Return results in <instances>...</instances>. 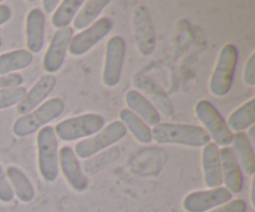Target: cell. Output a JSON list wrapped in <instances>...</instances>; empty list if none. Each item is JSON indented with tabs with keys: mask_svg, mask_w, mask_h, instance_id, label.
<instances>
[{
	"mask_svg": "<svg viewBox=\"0 0 255 212\" xmlns=\"http://www.w3.org/2000/svg\"><path fill=\"white\" fill-rule=\"evenodd\" d=\"M152 140L157 144L181 145L188 147H204L211 137L202 126L189 124L159 122L152 129Z\"/></svg>",
	"mask_w": 255,
	"mask_h": 212,
	"instance_id": "1",
	"label": "cell"
},
{
	"mask_svg": "<svg viewBox=\"0 0 255 212\" xmlns=\"http://www.w3.org/2000/svg\"><path fill=\"white\" fill-rule=\"evenodd\" d=\"M64 110L65 102L60 97L46 100L31 112L17 117L12 124V134L17 137H26L35 134L61 116Z\"/></svg>",
	"mask_w": 255,
	"mask_h": 212,
	"instance_id": "2",
	"label": "cell"
},
{
	"mask_svg": "<svg viewBox=\"0 0 255 212\" xmlns=\"http://www.w3.org/2000/svg\"><path fill=\"white\" fill-rule=\"evenodd\" d=\"M37 165L42 179L54 182L59 176V140L54 127L45 126L37 131Z\"/></svg>",
	"mask_w": 255,
	"mask_h": 212,
	"instance_id": "3",
	"label": "cell"
},
{
	"mask_svg": "<svg viewBox=\"0 0 255 212\" xmlns=\"http://www.w3.org/2000/svg\"><path fill=\"white\" fill-rule=\"evenodd\" d=\"M238 64V49L233 44H226L221 49L209 79V91L214 96H226L233 84L234 72Z\"/></svg>",
	"mask_w": 255,
	"mask_h": 212,
	"instance_id": "4",
	"label": "cell"
},
{
	"mask_svg": "<svg viewBox=\"0 0 255 212\" xmlns=\"http://www.w3.org/2000/svg\"><path fill=\"white\" fill-rule=\"evenodd\" d=\"M104 126V116L89 112V114H82L79 116L62 120L59 124H56L54 131L57 140L71 142L76 141V140L87 139L99 132Z\"/></svg>",
	"mask_w": 255,
	"mask_h": 212,
	"instance_id": "5",
	"label": "cell"
},
{
	"mask_svg": "<svg viewBox=\"0 0 255 212\" xmlns=\"http://www.w3.org/2000/svg\"><path fill=\"white\" fill-rule=\"evenodd\" d=\"M127 134L126 127L120 121H112L110 124L105 125L99 132H96L92 136L87 139L81 140L75 146L74 152L77 159L87 160L90 157L100 154L104 150L112 147L116 142L124 139Z\"/></svg>",
	"mask_w": 255,
	"mask_h": 212,
	"instance_id": "6",
	"label": "cell"
},
{
	"mask_svg": "<svg viewBox=\"0 0 255 212\" xmlns=\"http://www.w3.org/2000/svg\"><path fill=\"white\" fill-rule=\"evenodd\" d=\"M194 111H196L197 119L203 125V129L206 130L208 136L213 139V142L217 146L228 147L232 144L233 132L228 129L226 120L211 101L199 100L196 104Z\"/></svg>",
	"mask_w": 255,
	"mask_h": 212,
	"instance_id": "7",
	"label": "cell"
},
{
	"mask_svg": "<svg viewBox=\"0 0 255 212\" xmlns=\"http://www.w3.org/2000/svg\"><path fill=\"white\" fill-rule=\"evenodd\" d=\"M134 42L142 56H151L157 46L156 29L149 10L144 5H139L132 15Z\"/></svg>",
	"mask_w": 255,
	"mask_h": 212,
	"instance_id": "8",
	"label": "cell"
},
{
	"mask_svg": "<svg viewBox=\"0 0 255 212\" xmlns=\"http://www.w3.org/2000/svg\"><path fill=\"white\" fill-rule=\"evenodd\" d=\"M126 56V42L121 36L110 37L105 50L104 67H102V82L107 87H115L121 80Z\"/></svg>",
	"mask_w": 255,
	"mask_h": 212,
	"instance_id": "9",
	"label": "cell"
},
{
	"mask_svg": "<svg viewBox=\"0 0 255 212\" xmlns=\"http://www.w3.org/2000/svg\"><path fill=\"white\" fill-rule=\"evenodd\" d=\"M112 26L114 22L110 17H99L91 26L72 36L67 52L75 57L82 56L104 40L110 34Z\"/></svg>",
	"mask_w": 255,
	"mask_h": 212,
	"instance_id": "10",
	"label": "cell"
},
{
	"mask_svg": "<svg viewBox=\"0 0 255 212\" xmlns=\"http://www.w3.org/2000/svg\"><path fill=\"white\" fill-rule=\"evenodd\" d=\"M72 36H74V29L70 26L56 30V32L52 35L49 47L42 57V69L46 74L54 75L61 69L66 59Z\"/></svg>",
	"mask_w": 255,
	"mask_h": 212,
	"instance_id": "11",
	"label": "cell"
},
{
	"mask_svg": "<svg viewBox=\"0 0 255 212\" xmlns=\"http://www.w3.org/2000/svg\"><path fill=\"white\" fill-rule=\"evenodd\" d=\"M233 195L226 187L199 190L189 192L182 201V206L187 212H207L221 205L231 201Z\"/></svg>",
	"mask_w": 255,
	"mask_h": 212,
	"instance_id": "12",
	"label": "cell"
},
{
	"mask_svg": "<svg viewBox=\"0 0 255 212\" xmlns=\"http://www.w3.org/2000/svg\"><path fill=\"white\" fill-rule=\"evenodd\" d=\"M59 170H61L72 190L76 192L86 191L89 187V177L82 171V166L72 147L62 146L59 150Z\"/></svg>",
	"mask_w": 255,
	"mask_h": 212,
	"instance_id": "13",
	"label": "cell"
},
{
	"mask_svg": "<svg viewBox=\"0 0 255 212\" xmlns=\"http://www.w3.org/2000/svg\"><path fill=\"white\" fill-rule=\"evenodd\" d=\"M55 86H56V77L54 75L44 74L42 76H40V79L26 92L22 101L16 106L17 112L22 116V115L29 114L32 110L39 107L40 105L46 101L50 94L54 91Z\"/></svg>",
	"mask_w": 255,
	"mask_h": 212,
	"instance_id": "14",
	"label": "cell"
},
{
	"mask_svg": "<svg viewBox=\"0 0 255 212\" xmlns=\"http://www.w3.org/2000/svg\"><path fill=\"white\" fill-rule=\"evenodd\" d=\"M202 170L204 184L209 189L221 187L223 184L222 176V161L219 147L214 142H208L202 150Z\"/></svg>",
	"mask_w": 255,
	"mask_h": 212,
	"instance_id": "15",
	"label": "cell"
},
{
	"mask_svg": "<svg viewBox=\"0 0 255 212\" xmlns=\"http://www.w3.org/2000/svg\"><path fill=\"white\" fill-rule=\"evenodd\" d=\"M222 161V176L226 189L233 194H239L243 190V172L237 162L236 156L232 147H222L219 149Z\"/></svg>",
	"mask_w": 255,
	"mask_h": 212,
	"instance_id": "16",
	"label": "cell"
},
{
	"mask_svg": "<svg viewBox=\"0 0 255 212\" xmlns=\"http://www.w3.org/2000/svg\"><path fill=\"white\" fill-rule=\"evenodd\" d=\"M45 14L40 9H31L26 16V47L27 51L39 54L45 45Z\"/></svg>",
	"mask_w": 255,
	"mask_h": 212,
	"instance_id": "17",
	"label": "cell"
},
{
	"mask_svg": "<svg viewBox=\"0 0 255 212\" xmlns=\"http://www.w3.org/2000/svg\"><path fill=\"white\" fill-rule=\"evenodd\" d=\"M127 109L143 120L148 126H156L161 122V114L153 104L137 90H128L125 95Z\"/></svg>",
	"mask_w": 255,
	"mask_h": 212,
	"instance_id": "18",
	"label": "cell"
},
{
	"mask_svg": "<svg viewBox=\"0 0 255 212\" xmlns=\"http://www.w3.org/2000/svg\"><path fill=\"white\" fill-rule=\"evenodd\" d=\"M234 149V156L242 171L246 172L248 176H253L255 172V156L254 146L249 142L246 132H236L232 140Z\"/></svg>",
	"mask_w": 255,
	"mask_h": 212,
	"instance_id": "19",
	"label": "cell"
},
{
	"mask_svg": "<svg viewBox=\"0 0 255 212\" xmlns=\"http://www.w3.org/2000/svg\"><path fill=\"white\" fill-rule=\"evenodd\" d=\"M5 174H6L7 180L11 185L14 195L20 201L27 204L35 199L34 185L31 184L30 179L22 170L14 166V165H10V166H7Z\"/></svg>",
	"mask_w": 255,
	"mask_h": 212,
	"instance_id": "20",
	"label": "cell"
},
{
	"mask_svg": "<svg viewBox=\"0 0 255 212\" xmlns=\"http://www.w3.org/2000/svg\"><path fill=\"white\" fill-rule=\"evenodd\" d=\"M120 122H122L126 130H128L134 139L141 144H149L152 140V129L143 121L139 119L136 114L128 110L127 107L121 109L119 112Z\"/></svg>",
	"mask_w": 255,
	"mask_h": 212,
	"instance_id": "21",
	"label": "cell"
},
{
	"mask_svg": "<svg viewBox=\"0 0 255 212\" xmlns=\"http://www.w3.org/2000/svg\"><path fill=\"white\" fill-rule=\"evenodd\" d=\"M227 126L232 132H244L255 124V99H251L246 104L234 110L227 120Z\"/></svg>",
	"mask_w": 255,
	"mask_h": 212,
	"instance_id": "22",
	"label": "cell"
},
{
	"mask_svg": "<svg viewBox=\"0 0 255 212\" xmlns=\"http://www.w3.org/2000/svg\"><path fill=\"white\" fill-rule=\"evenodd\" d=\"M110 2H111L110 0H87L85 1L72 21L74 29L82 31L91 26L99 19L101 12L106 9L107 5H110Z\"/></svg>",
	"mask_w": 255,
	"mask_h": 212,
	"instance_id": "23",
	"label": "cell"
},
{
	"mask_svg": "<svg viewBox=\"0 0 255 212\" xmlns=\"http://www.w3.org/2000/svg\"><path fill=\"white\" fill-rule=\"evenodd\" d=\"M34 60L31 52L27 50H12L0 55V76L15 74L19 70L26 69Z\"/></svg>",
	"mask_w": 255,
	"mask_h": 212,
	"instance_id": "24",
	"label": "cell"
},
{
	"mask_svg": "<svg viewBox=\"0 0 255 212\" xmlns=\"http://www.w3.org/2000/svg\"><path fill=\"white\" fill-rule=\"evenodd\" d=\"M84 2V0H62L51 17L52 26L57 30L69 27Z\"/></svg>",
	"mask_w": 255,
	"mask_h": 212,
	"instance_id": "25",
	"label": "cell"
},
{
	"mask_svg": "<svg viewBox=\"0 0 255 212\" xmlns=\"http://www.w3.org/2000/svg\"><path fill=\"white\" fill-rule=\"evenodd\" d=\"M119 157V147H109V149L105 152H102V154H96L95 156L87 159V161H85L84 167H82V171H84L85 175L94 174V172L99 171V170L104 169L105 166H107L109 164L114 162L115 160H117Z\"/></svg>",
	"mask_w": 255,
	"mask_h": 212,
	"instance_id": "26",
	"label": "cell"
},
{
	"mask_svg": "<svg viewBox=\"0 0 255 212\" xmlns=\"http://www.w3.org/2000/svg\"><path fill=\"white\" fill-rule=\"evenodd\" d=\"M26 89L24 86L10 87V89L0 90V110L19 105L26 95Z\"/></svg>",
	"mask_w": 255,
	"mask_h": 212,
	"instance_id": "27",
	"label": "cell"
},
{
	"mask_svg": "<svg viewBox=\"0 0 255 212\" xmlns=\"http://www.w3.org/2000/svg\"><path fill=\"white\" fill-rule=\"evenodd\" d=\"M14 197L15 195L14 191H12L11 185L7 180L5 170L2 169L1 164H0V201L7 204V202H11Z\"/></svg>",
	"mask_w": 255,
	"mask_h": 212,
	"instance_id": "28",
	"label": "cell"
},
{
	"mask_svg": "<svg viewBox=\"0 0 255 212\" xmlns=\"http://www.w3.org/2000/svg\"><path fill=\"white\" fill-rule=\"evenodd\" d=\"M247 211V202L242 199L231 200L227 204L221 205L216 209L211 210L209 212H246Z\"/></svg>",
	"mask_w": 255,
	"mask_h": 212,
	"instance_id": "29",
	"label": "cell"
},
{
	"mask_svg": "<svg viewBox=\"0 0 255 212\" xmlns=\"http://www.w3.org/2000/svg\"><path fill=\"white\" fill-rule=\"evenodd\" d=\"M243 81L247 86L253 87L255 85V52L253 51L246 62L243 70Z\"/></svg>",
	"mask_w": 255,
	"mask_h": 212,
	"instance_id": "30",
	"label": "cell"
},
{
	"mask_svg": "<svg viewBox=\"0 0 255 212\" xmlns=\"http://www.w3.org/2000/svg\"><path fill=\"white\" fill-rule=\"evenodd\" d=\"M22 82H24V77L20 74H17V72L10 75H4V76H0V90L21 86Z\"/></svg>",
	"mask_w": 255,
	"mask_h": 212,
	"instance_id": "31",
	"label": "cell"
},
{
	"mask_svg": "<svg viewBox=\"0 0 255 212\" xmlns=\"http://www.w3.org/2000/svg\"><path fill=\"white\" fill-rule=\"evenodd\" d=\"M11 16H12L11 9L5 4L0 5V26L6 24V22L11 19Z\"/></svg>",
	"mask_w": 255,
	"mask_h": 212,
	"instance_id": "32",
	"label": "cell"
},
{
	"mask_svg": "<svg viewBox=\"0 0 255 212\" xmlns=\"http://www.w3.org/2000/svg\"><path fill=\"white\" fill-rule=\"evenodd\" d=\"M60 2H61L60 0H44L42 1V7H44L46 14H51V12H55Z\"/></svg>",
	"mask_w": 255,
	"mask_h": 212,
	"instance_id": "33",
	"label": "cell"
},
{
	"mask_svg": "<svg viewBox=\"0 0 255 212\" xmlns=\"http://www.w3.org/2000/svg\"><path fill=\"white\" fill-rule=\"evenodd\" d=\"M254 186H255V181L253 180V181H252V192H251L252 205H253V206H255V200H254Z\"/></svg>",
	"mask_w": 255,
	"mask_h": 212,
	"instance_id": "34",
	"label": "cell"
},
{
	"mask_svg": "<svg viewBox=\"0 0 255 212\" xmlns=\"http://www.w3.org/2000/svg\"><path fill=\"white\" fill-rule=\"evenodd\" d=\"M2 46V40H1V37H0V47Z\"/></svg>",
	"mask_w": 255,
	"mask_h": 212,
	"instance_id": "35",
	"label": "cell"
},
{
	"mask_svg": "<svg viewBox=\"0 0 255 212\" xmlns=\"http://www.w3.org/2000/svg\"><path fill=\"white\" fill-rule=\"evenodd\" d=\"M2 4V1H1V0H0V5H1Z\"/></svg>",
	"mask_w": 255,
	"mask_h": 212,
	"instance_id": "36",
	"label": "cell"
}]
</instances>
